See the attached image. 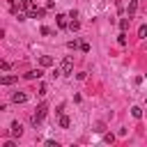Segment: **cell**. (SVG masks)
Instances as JSON below:
<instances>
[{
	"label": "cell",
	"mask_w": 147,
	"mask_h": 147,
	"mask_svg": "<svg viewBox=\"0 0 147 147\" xmlns=\"http://www.w3.org/2000/svg\"><path fill=\"white\" fill-rule=\"evenodd\" d=\"M67 46H69V48H74V51H76V48H78V46H80V44H78V39H71V41H67Z\"/></svg>",
	"instance_id": "cell-14"
},
{
	"label": "cell",
	"mask_w": 147,
	"mask_h": 147,
	"mask_svg": "<svg viewBox=\"0 0 147 147\" xmlns=\"http://www.w3.org/2000/svg\"><path fill=\"white\" fill-rule=\"evenodd\" d=\"M103 140H106V142H113V140H115V136H113V133H106V136H103Z\"/></svg>",
	"instance_id": "cell-19"
},
{
	"label": "cell",
	"mask_w": 147,
	"mask_h": 147,
	"mask_svg": "<svg viewBox=\"0 0 147 147\" xmlns=\"http://www.w3.org/2000/svg\"><path fill=\"white\" fill-rule=\"evenodd\" d=\"M117 44H119V46H124V44H126V34H124V30H122V34L117 37Z\"/></svg>",
	"instance_id": "cell-13"
},
{
	"label": "cell",
	"mask_w": 147,
	"mask_h": 147,
	"mask_svg": "<svg viewBox=\"0 0 147 147\" xmlns=\"http://www.w3.org/2000/svg\"><path fill=\"white\" fill-rule=\"evenodd\" d=\"M11 101L14 103H25L28 101V94L25 92H16V94H11Z\"/></svg>",
	"instance_id": "cell-4"
},
{
	"label": "cell",
	"mask_w": 147,
	"mask_h": 147,
	"mask_svg": "<svg viewBox=\"0 0 147 147\" xmlns=\"http://www.w3.org/2000/svg\"><path fill=\"white\" fill-rule=\"evenodd\" d=\"M41 34H44V37H48V34H51V28H46V25H44V28H41Z\"/></svg>",
	"instance_id": "cell-20"
},
{
	"label": "cell",
	"mask_w": 147,
	"mask_h": 147,
	"mask_svg": "<svg viewBox=\"0 0 147 147\" xmlns=\"http://www.w3.org/2000/svg\"><path fill=\"white\" fill-rule=\"evenodd\" d=\"M16 80H18V76H2L0 83H2V85H14Z\"/></svg>",
	"instance_id": "cell-8"
},
{
	"label": "cell",
	"mask_w": 147,
	"mask_h": 147,
	"mask_svg": "<svg viewBox=\"0 0 147 147\" xmlns=\"http://www.w3.org/2000/svg\"><path fill=\"white\" fill-rule=\"evenodd\" d=\"M78 28H80L78 21H71V23H69V30H78Z\"/></svg>",
	"instance_id": "cell-16"
},
{
	"label": "cell",
	"mask_w": 147,
	"mask_h": 147,
	"mask_svg": "<svg viewBox=\"0 0 147 147\" xmlns=\"http://www.w3.org/2000/svg\"><path fill=\"white\" fill-rule=\"evenodd\" d=\"M41 76H44V71H41V69H32V71H28V74H25V78H28V80H34V78H41Z\"/></svg>",
	"instance_id": "cell-5"
},
{
	"label": "cell",
	"mask_w": 147,
	"mask_h": 147,
	"mask_svg": "<svg viewBox=\"0 0 147 147\" xmlns=\"http://www.w3.org/2000/svg\"><path fill=\"white\" fill-rule=\"evenodd\" d=\"M136 9H138V0H131V2H129V9H126V11H129V18L136 14Z\"/></svg>",
	"instance_id": "cell-9"
},
{
	"label": "cell",
	"mask_w": 147,
	"mask_h": 147,
	"mask_svg": "<svg viewBox=\"0 0 147 147\" xmlns=\"http://www.w3.org/2000/svg\"><path fill=\"white\" fill-rule=\"evenodd\" d=\"M55 21H57V28H69V23H71L67 14H57V16H55Z\"/></svg>",
	"instance_id": "cell-3"
},
{
	"label": "cell",
	"mask_w": 147,
	"mask_h": 147,
	"mask_svg": "<svg viewBox=\"0 0 147 147\" xmlns=\"http://www.w3.org/2000/svg\"><path fill=\"white\" fill-rule=\"evenodd\" d=\"M138 37H140V39L147 37V25H140V28H138Z\"/></svg>",
	"instance_id": "cell-12"
},
{
	"label": "cell",
	"mask_w": 147,
	"mask_h": 147,
	"mask_svg": "<svg viewBox=\"0 0 147 147\" xmlns=\"http://www.w3.org/2000/svg\"><path fill=\"white\" fill-rule=\"evenodd\" d=\"M18 2H21V5H25V9H28V5H30L32 0H18Z\"/></svg>",
	"instance_id": "cell-22"
},
{
	"label": "cell",
	"mask_w": 147,
	"mask_h": 147,
	"mask_svg": "<svg viewBox=\"0 0 147 147\" xmlns=\"http://www.w3.org/2000/svg\"><path fill=\"white\" fill-rule=\"evenodd\" d=\"M60 71H62L64 76L74 74V60H71V57H64V60L60 62Z\"/></svg>",
	"instance_id": "cell-2"
},
{
	"label": "cell",
	"mask_w": 147,
	"mask_h": 147,
	"mask_svg": "<svg viewBox=\"0 0 147 147\" xmlns=\"http://www.w3.org/2000/svg\"><path fill=\"white\" fill-rule=\"evenodd\" d=\"M60 126H62V129L69 126V117H67V115H60Z\"/></svg>",
	"instance_id": "cell-11"
},
{
	"label": "cell",
	"mask_w": 147,
	"mask_h": 147,
	"mask_svg": "<svg viewBox=\"0 0 147 147\" xmlns=\"http://www.w3.org/2000/svg\"><path fill=\"white\" fill-rule=\"evenodd\" d=\"M11 136H14V138H21V136H23V126H21L18 122L11 124Z\"/></svg>",
	"instance_id": "cell-6"
},
{
	"label": "cell",
	"mask_w": 147,
	"mask_h": 147,
	"mask_svg": "<svg viewBox=\"0 0 147 147\" xmlns=\"http://www.w3.org/2000/svg\"><path fill=\"white\" fill-rule=\"evenodd\" d=\"M69 18H71V21H76V18H78V11H76V9H71V11H69Z\"/></svg>",
	"instance_id": "cell-18"
},
{
	"label": "cell",
	"mask_w": 147,
	"mask_h": 147,
	"mask_svg": "<svg viewBox=\"0 0 147 147\" xmlns=\"http://www.w3.org/2000/svg\"><path fill=\"white\" fill-rule=\"evenodd\" d=\"M0 69H2V71H9V69H11V64H9V62H7V60H5V62H2V64H0Z\"/></svg>",
	"instance_id": "cell-17"
},
{
	"label": "cell",
	"mask_w": 147,
	"mask_h": 147,
	"mask_svg": "<svg viewBox=\"0 0 147 147\" xmlns=\"http://www.w3.org/2000/svg\"><path fill=\"white\" fill-rule=\"evenodd\" d=\"M39 64H41V67H53V57H51V55H41V57H39Z\"/></svg>",
	"instance_id": "cell-7"
},
{
	"label": "cell",
	"mask_w": 147,
	"mask_h": 147,
	"mask_svg": "<svg viewBox=\"0 0 147 147\" xmlns=\"http://www.w3.org/2000/svg\"><path fill=\"white\" fill-rule=\"evenodd\" d=\"M46 113H48V106H46V103H39V106H37V113L32 115V124H34V126H39V124L44 122Z\"/></svg>",
	"instance_id": "cell-1"
},
{
	"label": "cell",
	"mask_w": 147,
	"mask_h": 147,
	"mask_svg": "<svg viewBox=\"0 0 147 147\" xmlns=\"http://www.w3.org/2000/svg\"><path fill=\"white\" fill-rule=\"evenodd\" d=\"M131 115H133L136 119H140V117H142V108H138V106H133V108H131Z\"/></svg>",
	"instance_id": "cell-10"
},
{
	"label": "cell",
	"mask_w": 147,
	"mask_h": 147,
	"mask_svg": "<svg viewBox=\"0 0 147 147\" xmlns=\"http://www.w3.org/2000/svg\"><path fill=\"white\" fill-rule=\"evenodd\" d=\"M119 28L126 30V28H129V18H122V21H119Z\"/></svg>",
	"instance_id": "cell-15"
},
{
	"label": "cell",
	"mask_w": 147,
	"mask_h": 147,
	"mask_svg": "<svg viewBox=\"0 0 147 147\" xmlns=\"http://www.w3.org/2000/svg\"><path fill=\"white\" fill-rule=\"evenodd\" d=\"M46 147H60V145H57L55 140H46Z\"/></svg>",
	"instance_id": "cell-21"
}]
</instances>
